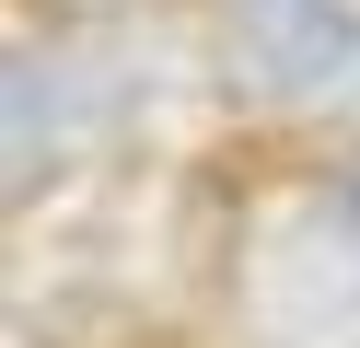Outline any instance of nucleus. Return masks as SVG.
<instances>
[{
  "label": "nucleus",
  "mask_w": 360,
  "mask_h": 348,
  "mask_svg": "<svg viewBox=\"0 0 360 348\" xmlns=\"http://www.w3.org/2000/svg\"><path fill=\"white\" fill-rule=\"evenodd\" d=\"M117 70H70V58H0V198L35 209L70 162H94V139L117 128Z\"/></svg>",
  "instance_id": "obj_1"
},
{
  "label": "nucleus",
  "mask_w": 360,
  "mask_h": 348,
  "mask_svg": "<svg viewBox=\"0 0 360 348\" xmlns=\"http://www.w3.org/2000/svg\"><path fill=\"white\" fill-rule=\"evenodd\" d=\"M256 314L290 348H349L360 337V209L349 198H302L256 255Z\"/></svg>",
  "instance_id": "obj_2"
},
{
  "label": "nucleus",
  "mask_w": 360,
  "mask_h": 348,
  "mask_svg": "<svg viewBox=\"0 0 360 348\" xmlns=\"http://www.w3.org/2000/svg\"><path fill=\"white\" fill-rule=\"evenodd\" d=\"M221 70L256 105H314L360 70V12L349 0H221Z\"/></svg>",
  "instance_id": "obj_3"
},
{
  "label": "nucleus",
  "mask_w": 360,
  "mask_h": 348,
  "mask_svg": "<svg viewBox=\"0 0 360 348\" xmlns=\"http://www.w3.org/2000/svg\"><path fill=\"white\" fill-rule=\"evenodd\" d=\"M47 23H105V12H140V0H35Z\"/></svg>",
  "instance_id": "obj_4"
}]
</instances>
